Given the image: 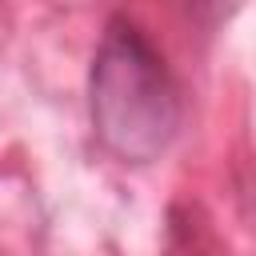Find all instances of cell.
I'll return each mask as SVG.
<instances>
[{
  "instance_id": "cell-1",
  "label": "cell",
  "mask_w": 256,
  "mask_h": 256,
  "mask_svg": "<svg viewBox=\"0 0 256 256\" xmlns=\"http://www.w3.org/2000/svg\"><path fill=\"white\" fill-rule=\"evenodd\" d=\"M88 112L100 144L124 164L156 160L180 128V88L128 20H112L88 72Z\"/></svg>"
}]
</instances>
